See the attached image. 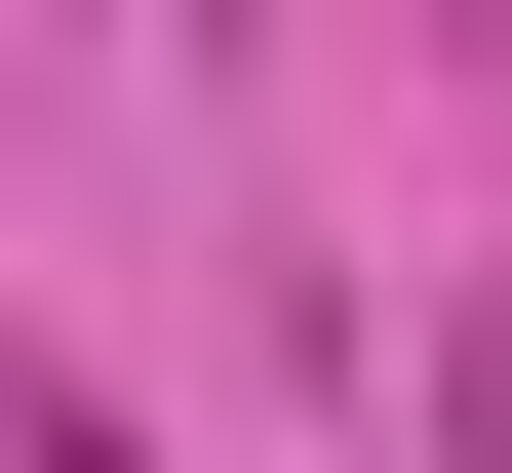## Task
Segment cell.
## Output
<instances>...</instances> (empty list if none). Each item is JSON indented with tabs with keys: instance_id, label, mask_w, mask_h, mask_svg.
<instances>
[{
	"instance_id": "1",
	"label": "cell",
	"mask_w": 512,
	"mask_h": 473,
	"mask_svg": "<svg viewBox=\"0 0 512 473\" xmlns=\"http://www.w3.org/2000/svg\"><path fill=\"white\" fill-rule=\"evenodd\" d=\"M434 473H512V316H434Z\"/></svg>"
},
{
	"instance_id": "2",
	"label": "cell",
	"mask_w": 512,
	"mask_h": 473,
	"mask_svg": "<svg viewBox=\"0 0 512 473\" xmlns=\"http://www.w3.org/2000/svg\"><path fill=\"white\" fill-rule=\"evenodd\" d=\"M40 473H119V434H79V395H40Z\"/></svg>"
}]
</instances>
